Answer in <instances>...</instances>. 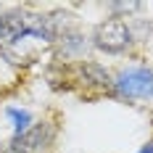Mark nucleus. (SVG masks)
Returning <instances> with one entry per match:
<instances>
[{"mask_svg":"<svg viewBox=\"0 0 153 153\" xmlns=\"http://www.w3.org/2000/svg\"><path fill=\"white\" fill-rule=\"evenodd\" d=\"M76 74H79V82L87 85V87L111 90V82H114V76H111V71H108L106 66L100 61H90V58L76 63Z\"/></svg>","mask_w":153,"mask_h":153,"instance_id":"5","label":"nucleus"},{"mask_svg":"<svg viewBox=\"0 0 153 153\" xmlns=\"http://www.w3.org/2000/svg\"><path fill=\"white\" fill-rule=\"evenodd\" d=\"M111 92L114 98L135 103V100H151L153 98V69L145 63H135V66H124L122 71L114 74L111 82Z\"/></svg>","mask_w":153,"mask_h":153,"instance_id":"1","label":"nucleus"},{"mask_svg":"<svg viewBox=\"0 0 153 153\" xmlns=\"http://www.w3.org/2000/svg\"><path fill=\"white\" fill-rule=\"evenodd\" d=\"M135 42V29L124 19H106L90 34V45L106 56H124Z\"/></svg>","mask_w":153,"mask_h":153,"instance_id":"2","label":"nucleus"},{"mask_svg":"<svg viewBox=\"0 0 153 153\" xmlns=\"http://www.w3.org/2000/svg\"><path fill=\"white\" fill-rule=\"evenodd\" d=\"M56 48H58V56L61 58H76V61H85V53L90 50V37L76 27H66V29L58 34L56 40Z\"/></svg>","mask_w":153,"mask_h":153,"instance_id":"4","label":"nucleus"},{"mask_svg":"<svg viewBox=\"0 0 153 153\" xmlns=\"http://www.w3.org/2000/svg\"><path fill=\"white\" fill-rule=\"evenodd\" d=\"M53 140H56V129H53V124L34 122L24 135L13 137V143L21 148V151H27V153H40V151H48V148L53 145Z\"/></svg>","mask_w":153,"mask_h":153,"instance_id":"3","label":"nucleus"},{"mask_svg":"<svg viewBox=\"0 0 153 153\" xmlns=\"http://www.w3.org/2000/svg\"><path fill=\"white\" fill-rule=\"evenodd\" d=\"M106 8L111 11V13H114L111 19H124V21H127V19H129L132 13L143 11V5H140V3H108Z\"/></svg>","mask_w":153,"mask_h":153,"instance_id":"7","label":"nucleus"},{"mask_svg":"<svg viewBox=\"0 0 153 153\" xmlns=\"http://www.w3.org/2000/svg\"><path fill=\"white\" fill-rule=\"evenodd\" d=\"M137 153H153V140H148V143H145V145H143Z\"/></svg>","mask_w":153,"mask_h":153,"instance_id":"9","label":"nucleus"},{"mask_svg":"<svg viewBox=\"0 0 153 153\" xmlns=\"http://www.w3.org/2000/svg\"><path fill=\"white\" fill-rule=\"evenodd\" d=\"M5 116H8V122H11V127H13V137L24 135L32 124H34L32 111H27V108H19V106H8V108H5Z\"/></svg>","mask_w":153,"mask_h":153,"instance_id":"6","label":"nucleus"},{"mask_svg":"<svg viewBox=\"0 0 153 153\" xmlns=\"http://www.w3.org/2000/svg\"><path fill=\"white\" fill-rule=\"evenodd\" d=\"M0 153H27V151H21V148H19V145H16L13 140H11V143H5V145H3V148H0Z\"/></svg>","mask_w":153,"mask_h":153,"instance_id":"8","label":"nucleus"}]
</instances>
